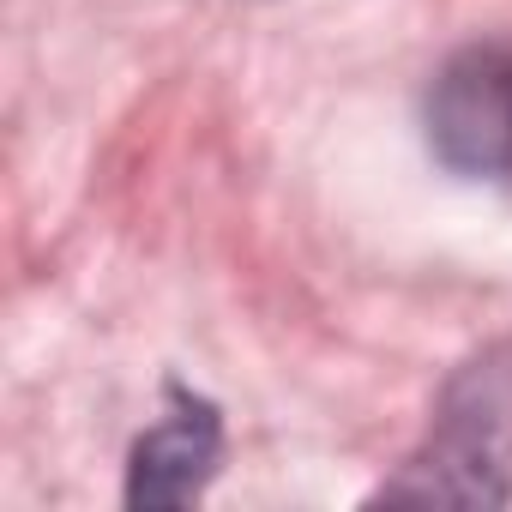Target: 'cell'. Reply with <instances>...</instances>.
Returning a JSON list of instances; mask_svg holds the SVG:
<instances>
[{
    "mask_svg": "<svg viewBox=\"0 0 512 512\" xmlns=\"http://www.w3.org/2000/svg\"><path fill=\"white\" fill-rule=\"evenodd\" d=\"M434 157L464 181H512V37L458 49L422 103Z\"/></svg>",
    "mask_w": 512,
    "mask_h": 512,
    "instance_id": "7a4b0ae2",
    "label": "cell"
},
{
    "mask_svg": "<svg viewBox=\"0 0 512 512\" xmlns=\"http://www.w3.org/2000/svg\"><path fill=\"white\" fill-rule=\"evenodd\" d=\"M374 500H452V506H506L512 500V374L476 362L452 380L428 446L380 482Z\"/></svg>",
    "mask_w": 512,
    "mask_h": 512,
    "instance_id": "6da1fadb",
    "label": "cell"
},
{
    "mask_svg": "<svg viewBox=\"0 0 512 512\" xmlns=\"http://www.w3.org/2000/svg\"><path fill=\"white\" fill-rule=\"evenodd\" d=\"M223 458V416L217 404L169 386V416L139 434L127 464V506H193Z\"/></svg>",
    "mask_w": 512,
    "mask_h": 512,
    "instance_id": "3957f363",
    "label": "cell"
}]
</instances>
